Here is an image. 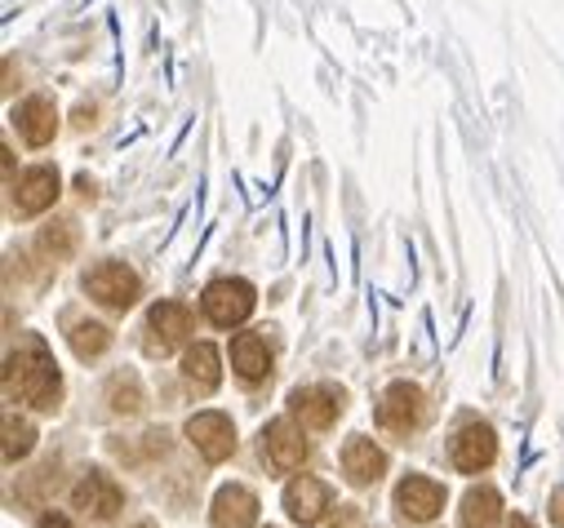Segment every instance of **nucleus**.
<instances>
[{
    "label": "nucleus",
    "instance_id": "nucleus-14",
    "mask_svg": "<svg viewBox=\"0 0 564 528\" xmlns=\"http://www.w3.org/2000/svg\"><path fill=\"white\" fill-rule=\"evenodd\" d=\"M58 169H50V165H32L19 183H14V205H19V213H45L54 200H58Z\"/></svg>",
    "mask_w": 564,
    "mask_h": 528
},
{
    "label": "nucleus",
    "instance_id": "nucleus-11",
    "mask_svg": "<svg viewBox=\"0 0 564 528\" xmlns=\"http://www.w3.org/2000/svg\"><path fill=\"white\" fill-rule=\"evenodd\" d=\"M449 458H454V466H458L463 475H476V471H485V466L498 458V436H494L485 422H467V427L454 436Z\"/></svg>",
    "mask_w": 564,
    "mask_h": 528
},
{
    "label": "nucleus",
    "instance_id": "nucleus-5",
    "mask_svg": "<svg viewBox=\"0 0 564 528\" xmlns=\"http://www.w3.org/2000/svg\"><path fill=\"white\" fill-rule=\"evenodd\" d=\"M378 427L382 431H395V436H409L422 427V391L413 382H391L378 400Z\"/></svg>",
    "mask_w": 564,
    "mask_h": 528
},
{
    "label": "nucleus",
    "instance_id": "nucleus-27",
    "mask_svg": "<svg viewBox=\"0 0 564 528\" xmlns=\"http://www.w3.org/2000/svg\"><path fill=\"white\" fill-rule=\"evenodd\" d=\"M507 528H533V519H529V515H511Z\"/></svg>",
    "mask_w": 564,
    "mask_h": 528
},
{
    "label": "nucleus",
    "instance_id": "nucleus-2",
    "mask_svg": "<svg viewBox=\"0 0 564 528\" xmlns=\"http://www.w3.org/2000/svg\"><path fill=\"white\" fill-rule=\"evenodd\" d=\"M253 302H258V294H253L249 280H214V285H205V294H200V307H205L209 324H218V329L245 324V320L253 316Z\"/></svg>",
    "mask_w": 564,
    "mask_h": 528
},
{
    "label": "nucleus",
    "instance_id": "nucleus-21",
    "mask_svg": "<svg viewBox=\"0 0 564 528\" xmlns=\"http://www.w3.org/2000/svg\"><path fill=\"white\" fill-rule=\"evenodd\" d=\"M107 400H111V414H124V418H133V414H143V386H138V377L133 373H116L111 382H107Z\"/></svg>",
    "mask_w": 564,
    "mask_h": 528
},
{
    "label": "nucleus",
    "instance_id": "nucleus-18",
    "mask_svg": "<svg viewBox=\"0 0 564 528\" xmlns=\"http://www.w3.org/2000/svg\"><path fill=\"white\" fill-rule=\"evenodd\" d=\"M183 377H187V386H192V391L209 395V391L223 382L218 346H214V342H196V346H187V355H183Z\"/></svg>",
    "mask_w": 564,
    "mask_h": 528
},
{
    "label": "nucleus",
    "instance_id": "nucleus-15",
    "mask_svg": "<svg viewBox=\"0 0 564 528\" xmlns=\"http://www.w3.org/2000/svg\"><path fill=\"white\" fill-rule=\"evenodd\" d=\"M253 519H258L253 488H245V484L218 488V497H214V528H253Z\"/></svg>",
    "mask_w": 564,
    "mask_h": 528
},
{
    "label": "nucleus",
    "instance_id": "nucleus-9",
    "mask_svg": "<svg viewBox=\"0 0 564 528\" xmlns=\"http://www.w3.org/2000/svg\"><path fill=\"white\" fill-rule=\"evenodd\" d=\"M187 440L205 462H227L236 453V427L227 422V414H196L187 422Z\"/></svg>",
    "mask_w": 564,
    "mask_h": 528
},
{
    "label": "nucleus",
    "instance_id": "nucleus-4",
    "mask_svg": "<svg viewBox=\"0 0 564 528\" xmlns=\"http://www.w3.org/2000/svg\"><path fill=\"white\" fill-rule=\"evenodd\" d=\"M85 289L107 311H129L138 302V276L124 267V262H98V267L85 276Z\"/></svg>",
    "mask_w": 564,
    "mask_h": 528
},
{
    "label": "nucleus",
    "instance_id": "nucleus-24",
    "mask_svg": "<svg viewBox=\"0 0 564 528\" xmlns=\"http://www.w3.org/2000/svg\"><path fill=\"white\" fill-rule=\"evenodd\" d=\"M329 528H365V515H360V506H338V515L329 519Z\"/></svg>",
    "mask_w": 564,
    "mask_h": 528
},
{
    "label": "nucleus",
    "instance_id": "nucleus-12",
    "mask_svg": "<svg viewBox=\"0 0 564 528\" xmlns=\"http://www.w3.org/2000/svg\"><path fill=\"white\" fill-rule=\"evenodd\" d=\"M329 506H334V497H329V488H325L316 475L290 480V488H285V510H290L294 524H303V528H307V524H321Z\"/></svg>",
    "mask_w": 564,
    "mask_h": 528
},
{
    "label": "nucleus",
    "instance_id": "nucleus-20",
    "mask_svg": "<svg viewBox=\"0 0 564 528\" xmlns=\"http://www.w3.org/2000/svg\"><path fill=\"white\" fill-rule=\"evenodd\" d=\"M67 342H72V351H76L80 360H94V355H102V351L111 346V329L98 324V320H76V324L67 329Z\"/></svg>",
    "mask_w": 564,
    "mask_h": 528
},
{
    "label": "nucleus",
    "instance_id": "nucleus-7",
    "mask_svg": "<svg viewBox=\"0 0 564 528\" xmlns=\"http://www.w3.org/2000/svg\"><path fill=\"white\" fill-rule=\"evenodd\" d=\"M395 506L409 524H432L441 510H445V488L427 475H404L395 484Z\"/></svg>",
    "mask_w": 564,
    "mask_h": 528
},
{
    "label": "nucleus",
    "instance_id": "nucleus-13",
    "mask_svg": "<svg viewBox=\"0 0 564 528\" xmlns=\"http://www.w3.org/2000/svg\"><path fill=\"white\" fill-rule=\"evenodd\" d=\"M343 471H347V480L356 488H369V484H378L387 475V453L369 436H351L343 444Z\"/></svg>",
    "mask_w": 564,
    "mask_h": 528
},
{
    "label": "nucleus",
    "instance_id": "nucleus-22",
    "mask_svg": "<svg viewBox=\"0 0 564 528\" xmlns=\"http://www.w3.org/2000/svg\"><path fill=\"white\" fill-rule=\"evenodd\" d=\"M32 449H36V427L28 418H19V414H6V462L14 466Z\"/></svg>",
    "mask_w": 564,
    "mask_h": 528
},
{
    "label": "nucleus",
    "instance_id": "nucleus-19",
    "mask_svg": "<svg viewBox=\"0 0 564 528\" xmlns=\"http://www.w3.org/2000/svg\"><path fill=\"white\" fill-rule=\"evenodd\" d=\"M502 519V497L494 488H471L463 497V528H494Z\"/></svg>",
    "mask_w": 564,
    "mask_h": 528
},
{
    "label": "nucleus",
    "instance_id": "nucleus-16",
    "mask_svg": "<svg viewBox=\"0 0 564 528\" xmlns=\"http://www.w3.org/2000/svg\"><path fill=\"white\" fill-rule=\"evenodd\" d=\"M14 124H19V134H23L32 147H45V143H54V134H58V111H54L50 98H28V102H19Z\"/></svg>",
    "mask_w": 564,
    "mask_h": 528
},
{
    "label": "nucleus",
    "instance_id": "nucleus-10",
    "mask_svg": "<svg viewBox=\"0 0 564 528\" xmlns=\"http://www.w3.org/2000/svg\"><path fill=\"white\" fill-rule=\"evenodd\" d=\"M187 333H192V311L183 307V302H156L152 311H148V351L156 355H165V351H174L178 342H187Z\"/></svg>",
    "mask_w": 564,
    "mask_h": 528
},
{
    "label": "nucleus",
    "instance_id": "nucleus-1",
    "mask_svg": "<svg viewBox=\"0 0 564 528\" xmlns=\"http://www.w3.org/2000/svg\"><path fill=\"white\" fill-rule=\"evenodd\" d=\"M6 395L10 400L32 405L36 414H58L63 405V377L54 369V360L45 355V346H23L6 355Z\"/></svg>",
    "mask_w": 564,
    "mask_h": 528
},
{
    "label": "nucleus",
    "instance_id": "nucleus-25",
    "mask_svg": "<svg viewBox=\"0 0 564 528\" xmlns=\"http://www.w3.org/2000/svg\"><path fill=\"white\" fill-rule=\"evenodd\" d=\"M551 524H564V488L551 497Z\"/></svg>",
    "mask_w": 564,
    "mask_h": 528
},
{
    "label": "nucleus",
    "instance_id": "nucleus-23",
    "mask_svg": "<svg viewBox=\"0 0 564 528\" xmlns=\"http://www.w3.org/2000/svg\"><path fill=\"white\" fill-rule=\"evenodd\" d=\"M36 244L63 262V257H72V253H76V227H72V222H54V227H45V231H41V240H36Z\"/></svg>",
    "mask_w": 564,
    "mask_h": 528
},
{
    "label": "nucleus",
    "instance_id": "nucleus-6",
    "mask_svg": "<svg viewBox=\"0 0 564 528\" xmlns=\"http://www.w3.org/2000/svg\"><path fill=\"white\" fill-rule=\"evenodd\" d=\"M262 458H267V466H271V475H285V471H299L303 462H307V440H303V431L294 427V422H267V431H262Z\"/></svg>",
    "mask_w": 564,
    "mask_h": 528
},
{
    "label": "nucleus",
    "instance_id": "nucleus-26",
    "mask_svg": "<svg viewBox=\"0 0 564 528\" xmlns=\"http://www.w3.org/2000/svg\"><path fill=\"white\" fill-rule=\"evenodd\" d=\"M41 528H72V524H67L63 515H54V510H50V515H41Z\"/></svg>",
    "mask_w": 564,
    "mask_h": 528
},
{
    "label": "nucleus",
    "instance_id": "nucleus-3",
    "mask_svg": "<svg viewBox=\"0 0 564 528\" xmlns=\"http://www.w3.org/2000/svg\"><path fill=\"white\" fill-rule=\"evenodd\" d=\"M347 409V395L334 386H299L290 395V414L303 431H329Z\"/></svg>",
    "mask_w": 564,
    "mask_h": 528
},
{
    "label": "nucleus",
    "instance_id": "nucleus-17",
    "mask_svg": "<svg viewBox=\"0 0 564 528\" xmlns=\"http://www.w3.org/2000/svg\"><path fill=\"white\" fill-rule=\"evenodd\" d=\"M231 369L245 377V382H262L271 373V346L262 333H240L231 342Z\"/></svg>",
    "mask_w": 564,
    "mask_h": 528
},
{
    "label": "nucleus",
    "instance_id": "nucleus-8",
    "mask_svg": "<svg viewBox=\"0 0 564 528\" xmlns=\"http://www.w3.org/2000/svg\"><path fill=\"white\" fill-rule=\"evenodd\" d=\"M72 506H76L80 515H89V519H116L120 506H124V493H120V484H116L111 475L89 471V475L72 488Z\"/></svg>",
    "mask_w": 564,
    "mask_h": 528
}]
</instances>
